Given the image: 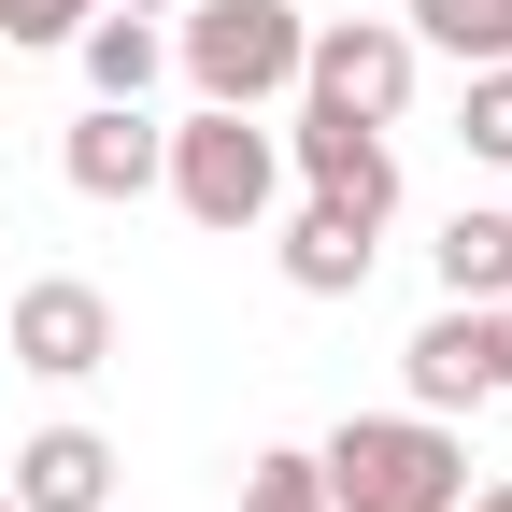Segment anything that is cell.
<instances>
[{
  "label": "cell",
  "instance_id": "8992f818",
  "mask_svg": "<svg viewBox=\"0 0 512 512\" xmlns=\"http://www.w3.org/2000/svg\"><path fill=\"white\" fill-rule=\"evenodd\" d=\"M285 171L313 185V200H356V214H399V143H384L370 114H342V100H299V128H285Z\"/></svg>",
  "mask_w": 512,
  "mask_h": 512
},
{
  "label": "cell",
  "instance_id": "5bb4252c",
  "mask_svg": "<svg viewBox=\"0 0 512 512\" xmlns=\"http://www.w3.org/2000/svg\"><path fill=\"white\" fill-rule=\"evenodd\" d=\"M456 143H470L484 171H512V57H484V72H470V100H456Z\"/></svg>",
  "mask_w": 512,
  "mask_h": 512
},
{
  "label": "cell",
  "instance_id": "30bf717a",
  "mask_svg": "<svg viewBox=\"0 0 512 512\" xmlns=\"http://www.w3.org/2000/svg\"><path fill=\"white\" fill-rule=\"evenodd\" d=\"M15 512H114V441L100 427H29L15 441Z\"/></svg>",
  "mask_w": 512,
  "mask_h": 512
},
{
  "label": "cell",
  "instance_id": "4fadbf2b",
  "mask_svg": "<svg viewBox=\"0 0 512 512\" xmlns=\"http://www.w3.org/2000/svg\"><path fill=\"white\" fill-rule=\"evenodd\" d=\"M399 29L427 57H456V72H484V57H512V0H413Z\"/></svg>",
  "mask_w": 512,
  "mask_h": 512
},
{
  "label": "cell",
  "instance_id": "3957f363",
  "mask_svg": "<svg viewBox=\"0 0 512 512\" xmlns=\"http://www.w3.org/2000/svg\"><path fill=\"white\" fill-rule=\"evenodd\" d=\"M299 43H313V15L299 0H185L171 15V72L200 86V100H285L299 86Z\"/></svg>",
  "mask_w": 512,
  "mask_h": 512
},
{
  "label": "cell",
  "instance_id": "52a82bcc",
  "mask_svg": "<svg viewBox=\"0 0 512 512\" xmlns=\"http://www.w3.org/2000/svg\"><path fill=\"white\" fill-rule=\"evenodd\" d=\"M157 143L171 128L143 100H86L72 128H57V171H72V200H157Z\"/></svg>",
  "mask_w": 512,
  "mask_h": 512
},
{
  "label": "cell",
  "instance_id": "9a60e30c",
  "mask_svg": "<svg viewBox=\"0 0 512 512\" xmlns=\"http://www.w3.org/2000/svg\"><path fill=\"white\" fill-rule=\"evenodd\" d=\"M242 512H328V484H313V456H299V441L242 456Z\"/></svg>",
  "mask_w": 512,
  "mask_h": 512
},
{
  "label": "cell",
  "instance_id": "7a4b0ae2",
  "mask_svg": "<svg viewBox=\"0 0 512 512\" xmlns=\"http://www.w3.org/2000/svg\"><path fill=\"white\" fill-rule=\"evenodd\" d=\"M157 185L185 200V228L256 242V228H271V200H285V128H256L242 100H200V114L157 143Z\"/></svg>",
  "mask_w": 512,
  "mask_h": 512
},
{
  "label": "cell",
  "instance_id": "44dd1931",
  "mask_svg": "<svg viewBox=\"0 0 512 512\" xmlns=\"http://www.w3.org/2000/svg\"><path fill=\"white\" fill-rule=\"evenodd\" d=\"M0 512H15V484H0Z\"/></svg>",
  "mask_w": 512,
  "mask_h": 512
},
{
  "label": "cell",
  "instance_id": "5b68a950",
  "mask_svg": "<svg viewBox=\"0 0 512 512\" xmlns=\"http://www.w3.org/2000/svg\"><path fill=\"white\" fill-rule=\"evenodd\" d=\"M15 370H29V384H100V370H114V299H100L86 271L15 285Z\"/></svg>",
  "mask_w": 512,
  "mask_h": 512
},
{
  "label": "cell",
  "instance_id": "e0dca14e",
  "mask_svg": "<svg viewBox=\"0 0 512 512\" xmlns=\"http://www.w3.org/2000/svg\"><path fill=\"white\" fill-rule=\"evenodd\" d=\"M484 384L512 399V299H484Z\"/></svg>",
  "mask_w": 512,
  "mask_h": 512
},
{
  "label": "cell",
  "instance_id": "ffe728a7",
  "mask_svg": "<svg viewBox=\"0 0 512 512\" xmlns=\"http://www.w3.org/2000/svg\"><path fill=\"white\" fill-rule=\"evenodd\" d=\"M0 100H15V43H0Z\"/></svg>",
  "mask_w": 512,
  "mask_h": 512
},
{
  "label": "cell",
  "instance_id": "6da1fadb",
  "mask_svg": "<svg viewBox=\"0 0 512 512\" xmlns=\"http://www.w3.org/2000/svg\"><path fill=\"white\" fill-rule=\"evenodd\" d=\"M313 484H328V512H456L470 498V441L456 413H342L328 441H313Z\"/></svg>",
  "mask_w": 512,
  "mask_h": 512
},
{
  "label": "cell",
  "instance_id": "9c48e42d",
  "mask_svg": "<svg viewBox=\"0 0 512 512\" xmlns=\"http://www.w3.org/2000/svg\"><path fill=\"white\" fill-rule=\"evenodd\" d=\"M399 384H413V413H470V399H498V384H484V299H441L427 328L399 342Z\"/></svg>",
  "mask_w": 512,
  "mask_h": 512
},
{
  "label": "cell",
  "instance_id": "7c38bea8",
  "mask_svg": "<svg viewBox=\"0 0 512 512\" xmlns=\"http://www.w3.org/2000/svg\"><path fill=\"white\" fill-rule=\"evenodd\" d=\"M427 271H441V299H512V214L456 200V214H441V242H427Z\"/></svg>",
  "mask_w": 512,
  "mask_h": 512
},
{
  "label": "cell",
  "instance_id": "8fae6325",
  "mask_svg": "<svg viewBox=\"0 0 512 512\" xmlns=\"http://www.w3.org/2000/svg\"><path fill=\"white\" fill-rule=\"evenodd\" d=\"M72 57H86V86H100V100H157V86H171V29H157V15H128V0H100V15L72 29Z\"/></svg>",
  "mask_w": 512,
  "mask_h": 512
},
{
  "label": "cell",
  "instance_id": "277c9868",
  "mask_svg": "<svg viewBox=\"0 0 512 512\" xmlns=\"http://www.w3.org/2000/svg\"><path fill=\"white\" fill-rule=\"evenodd\" d=\"M413 72H427V43H413L399 15H328V29L299 43V100H342V114H370V128L413 114Z\"/></svg>",
  "mask_w": 512,
  "mask_h": 512
},
{
  "label": "cell",
  "instance_id": "ba28073f",
  "mask_svg": "<svg viewBox=\"0 0 512 512\" xmlns=\"http://www.w3.org/2000/svg\"><path fill=\"white\" fill-rule=\"evenodd\" d=\"M271 256H285V285H299V299H356V285H370V256H384V214H356V200H299Z\"/></svg>",
  "mask_w": 512,
  "mask_h": 512
},
{
  "label": "cell",
  "instance_id": "2e32d148",
  "mask_svg": "<svg viewBox=\"0 0 512 512\" xmlns=\"http://www.w3.org/2000/svg\"><path fill=\"white\" fill-rule=\"evenodd\" d=\"M100 15V0H0V43H15V57H43V43H72Z\"/></svg>",
  "mask_w": 512,
  "mask_h": 512
},
{
  "label": "cell",
  "instance_id": "d6986e66",
  "mask_svg": "<svg viewBox=\"0 0 512 512\" xmlns=\"http://www.w3.org/2000/svg\"><path fill=\"white\" fill-rule=\"evenodd\" d=\"M128 15H185V0H128Z\"/></svg>",
  "mask_w": 512,
  "mask_h": 512
},
{
  "label": "cell",
  "instance_id": "ac0fdd59",
  "mask_svg": "<svg viewBox=\"0 0 512 512\" xmlns=\"http://www.w3.org/2000/svg\"><path fill=\"white\" fill-rule=\"evenodd\" d=\"M456 512H512V484H470V498H456Z\"/></svg>",
  "mask_w": 512,
  "mask_h": 512
}]
</instances>
